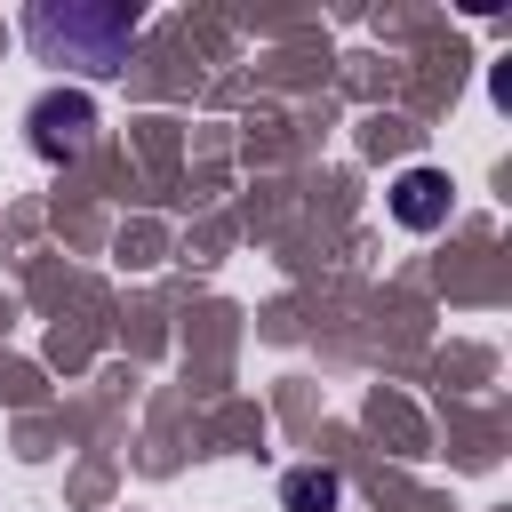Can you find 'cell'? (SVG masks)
I'll list each match as a JSON object with an SVG mask.
<instances>
[{
    "mask_svg": "<svg viewBox=\"0 0 512 512\" xmlns=\"http://www.w3.org/2000/svg\"><path fill=\"white\" fill-rule=\"evenodd\" d=\"M392 208H400V216H408V224L424 232V224H440V208H448V184H440L432 168H408V176H400V200H392Z\"/></svg>",
    "mask_w": 512,
    "mask_h": 512,
    "instance_id": "1",
    "label": "cell"
}]
</instances>
